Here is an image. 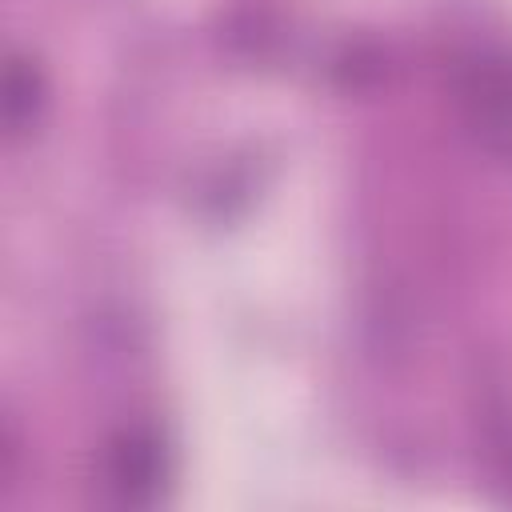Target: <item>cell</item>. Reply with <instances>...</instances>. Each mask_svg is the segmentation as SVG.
I'll return each instance as SVG.
<instances>
[{"label":"cell","mask_w":512,"mask_h":512,"mask_svg":"<svg viewBox=\"0 0 512 512\" xmlns=\"http://www.w3.org/2000/svg\"><path fill=\"white\" fill-rule=\"evenodd\" d=\"M460 104L476 136L500 156H512V60H472L460 80Z\"/></svg>","instance_id":"1"}]
</instances>
